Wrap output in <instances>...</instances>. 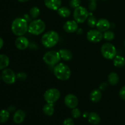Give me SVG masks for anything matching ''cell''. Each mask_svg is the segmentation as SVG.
Here are the masks:
<instances>
[{
    "instance_id": "obj_14",
    "label": "cell",
    "mask_w": 125,
    "mask_h": 125,
    "mask_svg": "<svg viewBox=\"0 0 125 125\" xmlns=\"http://www.w3.org/2000/svg\"><path fill=\"white\" fill-rule=\"evenodd\" d=\"M46 7L53 10H57L61 7L62 0H44Z\"/></svg>"
},
{
    "instance_id": "obj_6",
    "label": "cell",
    "mask_w": 125,
    "mask_h": 125,
    "mask_svg": "<svg viewBox=\"0 0 125 125\" xmlns=\"http://www.w3.org/2000/svg\"><path fill=\"white\" fill-rule=\"evenodd\" d=\"M43 59L46 64L54 66L59 62L61 57L59 52L56 51H50L45 54Z\"/></svg>"
},
{
    "instance_id": "obj_25",
    "label": "cell",
    "mask_w": 125,
    "mask_h": 125,
    "mask_svg": "<svg viewBox=\"0 0 125 125\" xmlns=\"http://www.w3.org/2000/svg\"><path fill=\"white\" fill-rule=\"evenodd\" d=\"M10 114L9 111L7 110H1L0 111V123H6L9 118Z\"/></svg>"
},
{
    "instance_id": "obj_36",
    "label": "cell",
    "mask_w": 125,
    "mask_h": 125,
    "mask_svg": "<svg viewBox=\"0 0 125 125\" xmlns=\"http://www.w3.org/2000/svg\"><path fill=\"white\" fill-rule=\"evenodd\" d=\"M15 110V107L13 106H10V107H9V111H10V112H12Z\"/></svg>"
},
{
    "instance_id": "obj_13",
    "label": "cell",
    "mask_w": 125,
    "mask_h": 125,
    "mask_svg": "<svg viewBox=\"0 0 125 125\" xmlns=\"http://www.w3.org/2000/svg\"><path fill=\"white\" fill-rule=\"evenodd\" d=\"M16 47L20 50H24L29 46V40L23 36H19L15 40Z\"/></svg>"
},
{
    "instance_id": "obj_1",
    "label": "cell",
    "mask_w": 125,
    "mask_h": 125,
    "mask_svg": "<svg viewBox=\"0 0 125 125\" xmlns=\"http://www.w3.org/2000/svg\"><path fill=\"white\" fill-rule=\"evenodd\" d=\"M12 31L17 36H23L28 31L27 21L24 18H17L13 21L11 26Z\"/></svg>"
},
{
    "instance_id": "obj_7",
    "label": "cell",
    "mask_w": 125,
    "mask_h": 125,
    "mask_svg": "<svg viewBox=\"0 0 125 125\" xmlns=\"http://www.w3.org/2000/svg\"><path fill=\"white\" fill-rule=\"evenodd\" d=\"M89 16L88 11L85 7L83 6H79L74 9L73 12V17L74 20L78 23H83L87 20Z\"/></svg>"
},
{
    "instance_id": "obj_26",
    "label": "cell",
    "mask_w": 125,
    "mask_h": 125,
    "mask_svg": "<svg viewBox=\"0 0 125 125\" xmlns=\"http://www.w3.org/2000/svg\"><path fill=\"white\" fill-rule=\"evenodd\" d=\"M31 16L32 18H37L40 15V9L37 7H33L29 11Z\"/></svg>"
},
{
    "instance_id": "obj_29",
    "label": "cell",
    "mask_w": 125,
    "mask_h": 125,
    "mask_svg": "<svg viewBox=\"0 0 125 125\" xmlns=\"http://www.w3.org/2000/svg\"><path fill=\"white\" fill-rule=\"evenodd\" d=\"M72 115L73 118H78L81 117V112L80 110L79 109L75 107V108L73 109V110H72Z\"/></svg>"
},
{
    "instance_id": "obj_22",
    "label": "cell",
    "mask_w": 125,
    "mask_h": 125,
    "mask_svg": "<svg viewBox=\"0 0 125 125\" xmlns=\"http://www.w3.org/2000/svg\"><path fill=\"white\" fill-rule=\"evenodd\" d=\"M108 81L112 85H115L119 82V76L115 72H112L108 76Z\"/></svg>"
},
{
    "instance_id": "obj_20",
    "label": "cell",
    "mask_w": 125,
    "mask_h": 125,
    "mask_svg": "<svg viewBox=\"0 0 125 125\" xmlns=\"http://www.w3.org/2000/svg\"><path fill=\"white\" fill-rule=\"evenodd\" d=\"M9 58L5 54H0V70L7 67L9 65Z\"/></svg>"
},
{
    "instance_id": "obj_30",
    "label": "cell",
    "mask_w": 125,
    "mask_h": 125,
    "mask_svg": "<svg viewBox=\"0 0 125 125\" xmlns=\"http://www.w3.org/2000/svg\"><path fill=\"white\" fill-rule=\"evenodd\" d=\"M81 1L80 0H71L70 2V5L71 7L72 8L76 9V7L80 6Z\"/></svg>"
},
{
    "instance_id": "obj_40",
    "label": "cell",
    "mask_w": 125,
    "mask_h": 125,
    "mask_svg": "<svg viewBox=\"0 0 125 125\" xmlns=\"http://www.w3.org/2000/svg\"><path fill=\"white\" fill-rule=\"evenodd\" d=\"M103 1H106V0H103Z\"/></svg>"
},
{
    "instance_id": "obj_10",
    "label": "cell",
    "mask_w": 125,
    "mask_h": 125,
    "mask_svg": "<svg viewBox=\"0 0 125 125\" xmlns=\"http://www.w3.org/2000/svg\"><path fill=\"white\" fill-rule=\"evenodd\" d=\"M87 38L89 42L92 43H98L102 40L103 34L100 31L97 29H92L87 34Z\"/></svg>"
},
{
    "instance_id": "obj_19",
    "label": "cell",
    "mask_w": 125,
    "mask_h": 125,
    "mask_svg": "<svg viewBox=\"0 0 125 125\" xmlns=\"http://www.w3.org/2000/svg\"><path fill=\"white\" fill-rule=\"evenodd\" d=\"M88 120H89V123H91L92 125H96L100 123V121H101V118L98 114H96V112H92L89 114Z\"/></svg>"
},
{
    "instance_id": "obj_35",
    "label": "cell",
    "mask_w": 125,
    "mask_h": 125,
    "mask_svg": "<svg viewBox=\"0 0 125 125\" xmlns=\"http://www.w3.org/2000/svg\"><path fill=\"white\" fill-rule=\"evenodd\" d=\"M3 44H4L3 40H2V39L0 37V49L2 47V46H3Z\"/></svg>"
},
{
    "instance_id": "obj_33",
    "label": "cell",
    "mask_w": 125,
    "mask_h": 125,
    "mask_svg": "<svg viewBox=\"0 0 125 125\" xmlns=\"http://www.w3.org/2000/svg\"><path fill=\"white\" fill-rule=\"evenodd\" d=\"M119 95L120 97L122 100H125V85L120 89L119 92Z\"/></svg>"
},
{
    "instance_id": "obj_2",
    "label": "cell",
    "mask_w": 125,
    "mask_h": 125,
    "mask_svg": "<svg viewBox=\"0 0 125 125\" xmlns=\"http://www.w3.org/2000/svg\"><path fill=\"white\" fill-rule=\"evenodd\" d=\"M53 71L55 76L59 80L67 81L71 76L70 69L68 66L65 63H58L55 66Z\"/></svg>"
},
{
    "instance_id": "obj_21",
    "label": "cell",
    "mask_w": 125,
    "mask_h": 125,
    "mask_svg": "<svg viewBox=\"0 0 125 125\" xmlns=\"http://www.w3.org/2000/svg\"><path fill=\"white\" fill-rule=\"evenodd\" d=\"M43 113L48 116H51L53 115L54 112V104H46L43 107Z\"/></svg>"
},
{
    "instance_id": "obj_3",
    "label": "cell",
    "mask_w": 125,
    "mask_h": 125,
    "mask_svg": "<svg viewBox=\"0 0 125 125\" xmlns=\"http://www.w3.org/2000/svg\"><path fill=\"white\" fill-rule=\"evenodd\" d=\"M59 36L54 31H50L43 34L42 38V43L45 47L52 48L58 43Z\"/></svg>"
},
{
    "instance_id": "obj_12",
    "label": "cell",
    "mask_w": 125,
    "mask_h": 125,
    "mask_svg": "<svg viewBox=\"0 0 125 125\" xmlns=\"http://www.w3.org/2000/svg\"><path fill=\"white\" fill-rule=\"evenodd\" d=\"M66 32L73 33L77 31L78 29V23L75 20H69L65 22L63 26Z\"/></svg>"
},
{
    "instance_id": "obj_39",
    "label": "cell",
    "mask_w": 125,
    "mask_h": 125,
    "mask_svg": "<svg viewBox=\"0 0 125 125\" xmlns=\"http://www.w3.org/2000/svg\"><path fill=\"white\" fill-rule=\"evenodd\" d=\"M89 1H90V2H96V0H89Z\"/></svg>"
},
{
    "instance_id": "obj_18",
    "label": "cell",
    "mask_w": 125,
    "mask_h": 125,
    "mask_svg": "<svg viewBox=\"0 0 125 125\" xmlns=\"http://www.w3.org/2000/svg\"><path fill=\"white\" fill-rule=\"evenodd\" d=\"M61 59L63 61H70L73 58V54L70 50L66 49H61L59 51Z\"/></svg>"
},
{
    "instance_id": "obj_37",
    "label": "cell",
    "mask_w": 125,
    "mask_h": 125,
    "mask_svg": "<svg viewBox=\"0 0 125 125\" xmlns=\"http://www.w3.org/2000/svg\"><path fill=\"white\" fill-rule=\"evenodd\" d=\"M89 114L87 113V112H85V113L84 114V115H83V116H84V117H85V118H86V117H89Z\"/></svg>"
},
{
    "instance_id": "obj_17",
    "label": "cell",
    "mask_w": 125,
    "mask_h": 125,
    "mask_svg": "<svg viewBox=\"0 0 125 125\" xmlns=\"http://www.w3.org/2000/svg\"><path fill=\"white\" fill-rule=\"evenodd\" d=\"M102 97V93L99 89H95L91 92L90 95V99L92 102L96 103L101 100Z\"/></svg>"
},
{
    "instance_id": "obj_24",
    "label": "cell",
    "mask_w": 125,
    "mask_h": 125,
    "mask_svg": "<svg viewBox=\"0 0 125 125\" xmlns=\"http://www.w3.org/2000/svg\"><path fill=\"white\" fill-rule=\"evenodd\" d=\"M57 13L63 18H67L71 15V11L68 7H61L57 10Z\"/></svg>"
},
{
    "instance_id": "obj_9",
    "label": "cell",
    "mask_w": 125,
    "mask_h": 125,
    "mask_svg": "<svg viewBox=\"0 0 125 125\" xmlns=\"http://www.w3.org/2000/svg\"><path fill=\"white\" fill-rule=\"evenodd\" d=\"M2 78L5 83L12 84L15 82L17 75L13 70L9 68H6L2 72Z\"/></svg>"
},
{
    "instance_id": "obj_41",
    "label": "cell",
    "mask_w": 125,
    "mask_h": 125,
    "mask_svg": "<svg viewBox=\"0 0 125 125\" xmlns=\"http://www.w3.org/2000/svg\"></svg>"
},
{
    "instance_id": "obj_28",
    "label": "cell",
    "mask_w": 125,
    "mask_h": 125,
    "mask_svg": "<svg viewBox=\"0 0 125 125\" xmlns=\"http://www.w3.org/2000/svg\"><path fill=\"white\" fill-rule=\"evenodd\" d=\"M97 21H98L96 20V17H94V16H91L87 20L88 25L91 27V28H94L95 26H96Z\"/></svg>"
},
{
    "instance_id": "obj_4",
    "label": "cell",
    "mask_w": 125,
    "mask_h": 125,
    "mask_svg": "<svg viewBox=\"0 0 125 125\" xmlns=\"http://www.w3.org/2000/svg\"><path fill=\"white\" fill-rule=\"evenodd\" d=\"M45 23L40 19H37L32 21L28 26V32L30 34L35 35L41 34L45 29Z\"/></svg>"
},
{
    "instance_id": "obj_15",
    "label": "cell",
    "mask_w": 125,
    "mask_h": 125,
    "mask_svg": "<svg viewBox=\"0 0 125 125\" xmlns=\"http://www.w3.org/2000/svg\"><path fill=\"white\" fill-rule=\"evenodd\" d=\"M98 30L101 32H106L109 29L111 24L109 21L105 18H101L97 21L96 25Z\"/></svg>"
},
{
    "instance_id": "obj_8",
    "label": "cell",
    "mask_w": 125,
    "mask_h": 125,
    "mask_svg": "<svg viewBox=\"0 0 125 125\" xmlns=\"http://www.w3.org/2000/svg\"><path fill=\"white\" fill-rule=\"evenodd\" d=\"M61 96V93L59 90L55 88H51L48 89L45 92L43 95L44 99L47 103L54 104L56 103Z\"/></svg>"
},
{
    "instance_id": "obj_42",
    "label": "cell",
    "mask_w": 125,
    "mask_h": 125,
    "mask_svg": "<svg viewBox=\"0 0 125 125\" xmlns=\"http://www.w3.org/2000/svg\"><path fill=\"white\" fill-rule=\"evenodd\" d=\"M0 79H1V76H0Z\"/></svg>"
},
{
    "instance_id": "obj_38",
    "label": "cell",
    "mask_w": 125,
    "mask_h": 125,
    "mask_svg": "<svg viewBox=\"0 0 125 125\" xmlns=\"http://www.w3.org/2000/svg\"><path fill=\"white\" fill-rule=\"evenodd\" d=\"M18 1L21 2H27V1H29V0H18Z\"/></svg>"
},
{
    "instance_id": "obj_34",
    "label": "cell",
    "mask_w": 125,
    "mask_h": 125,
    "mask_svg": "<svg viewBox=\"0 0 125 125\" xmlns=\"http://www.w3.org/2000/svg\"><path fill=\"white\" fill-rule=\"evenodd\" d=\"M89 8L90 10L94 11L96 9V2H90L89 4Z\"/></svg>"
},
{
    "instance_id": "obj_16",
    "label": "cell",
    "mask_w": 125,
    "mask_h": 125,
    "mask_svg": "<svg viewBox=\"0 0 125 125\" xmlns=\"http://www.w3.org/2000/svg\"><path fill=\"white\" fill-rule=\"evenodd\" d=\"M26 117V114L22 110H18L13 115V121L17 124H20L24 121Z\"/></svg>"
},
{
    "instance_id": "obj_31",
    "label": "cell",
    "mask_w": 125,
    "mask_h": 125,
    "mask_svg": "<svg viewBox=\"0 0 125 125\" xmlns=\"http://www.w3.org/2000/svg\"><path fill=\"white\" fill-rule=\"evenodd\" d=\"M27 77V74L25 73H23V72H20V73H18L17 74V79H19L20 81H23L24 79H26Z\"/></svg>"
},
{
    "instance_id": "obj_32",
    "label": "cell",
    "mask_w": 125,
    "mask_h": 125,
    "mask_svg": "<svg viewBox=\"0 0 125 125\" xmlns=\"http://www.w3.org/2000/svg\"><path fill=\"white\" fill-rule=\"evenodd\" d=\"M63 125H74V121L71 118H67L63 121Z\"/></svg>"
},
{
    "instance_id": "obj_27",
    "label": "cell",
    "mask_w": 125,
    "mask_h": 125,
    "mask_svg": "<svg viewBox=\"0 0 125 125\" xmlns=\"http://www.w3.org/2000/svg\"><path fill=\"white\" fill-rule=\"evenodd\" d=\"M103 37L104 38L105 40H108V41H111V40H112L114 39L115 34L113 32L107 31H106L104 33Z\"/></svg>"
},
{
    "instance_id": "obj_11",
    "label": "cell",
    "mask_w": 125,
    "mask_h": 125,
    "mask_svg": "<svg viewBox=\"0 0 125 125\" xmlns=\"http://www.w3.org/2000/svg\"><path fill=\"white\" fill-rule=\"evenodd\" d=\"M64 102L66 106L70 109H74L78 106V99L73 94H68L64 99Z\"/></svg>"
},
{
    "instance_id": "obj_23",
    "label": "cell",
    "mask_w": 125,
    "mask_h": 125,
    "mask_svg": "<svg viewBox=\"0 0 125 125\" xmlns=\"http://www.w3.org/2000/svg\"><path fill=\"white\" fill-rule=\"evenodd\" d=\"M114 65L116 67L121 68L125 65V59L121 56H116L114 59Z\"/></svg>"
},
{
    "instance_id": "obj_5",
    "label": "cell",
    "mask_w": 125,
    "mask_h": 125,
    "mask_svg": "<svg viewBox=\"0 0 125 125\" xmlns=\"http://www.w3.org/2000/svg\"><path fill=\"white\" fill-rule=\"evenodd\" d=\"M101 54L105 59H113L117 55V50L114 45L110 43L103 44L101 48Z\"/></svg>"
}]
</instances>
